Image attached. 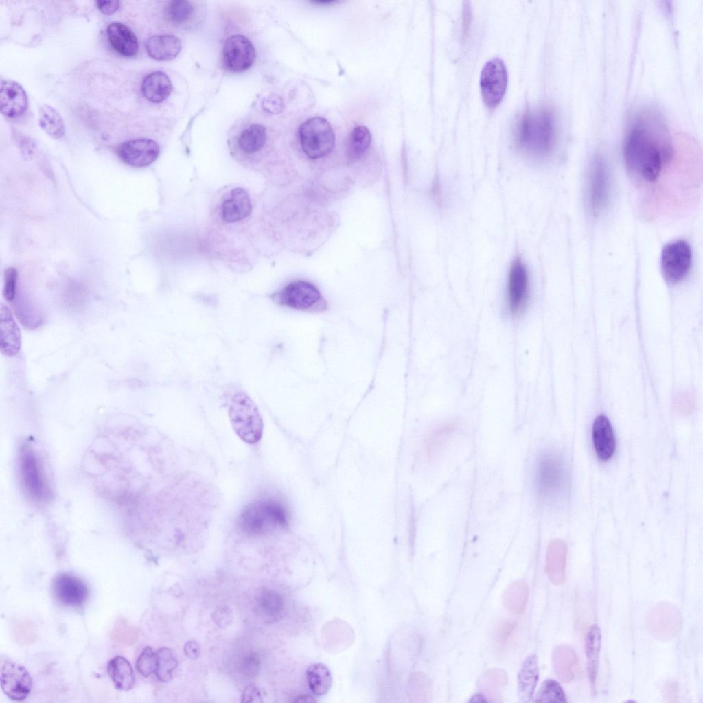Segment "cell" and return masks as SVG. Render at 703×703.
Instances as JSON below:
<instances>
[{"instance_id":"obj_29","label":"cell","mask_w":703,"mask_h":703,"mask_svg":"<svg viewBox=\"0 0 703 703\" xmlns=\"http://www.w3.org/2000/svg\"><path fill=\"white\" fill-rule=\"evenodd\" d=\"M600 649V630L597 625H593L588 632L586 643L587 669L592 691L595 689Z\"/></svg>"},{"instance_id":"obj_15","label":"cell","mask_w":703,"mask_h":703,"mask_svg":"<svg viewBox=\"0 0 703 703\" xmlns=\"http://www.w3.org/2000/svg\"><path fill=\"white\" fill-rule=\"evenodd\" d=\"M610 177L606 163L600 158L593 162L589 181L588 200L595 216L606 207L610 196Z\"/></svg>"},{"instance_id":"obj_7","label":"cell","mask_w":703,"mask_h":703,"mask_svg":"<svg viewBox=\"0 0 703 703\" xmlns=\"http://www.w3.org/2000/svg\"><path fill=\"white\" fill-rule=\"evenodd\" d=\"M507 71L504 62L494 58L485 63L480 76L482 100L488 108H494L501 102L507 85Z\"/></svg>"},{"instance_id":"obj_30","label":"cell","mask_w":703,"mask_h":703,"mask_svg":"<svg viewBox=\"0 0 703 703\" xmlns=\"http://www.w3.org/2000/svg\"><path fill=\"white\" fill-rule=\"evenodd\" d=\"M306 680L311 691L316 695H325L332 684L331 672L323 663L310 665L306 670Z\"/></svg>"},{"instance_id":"obj_48","label":"cell","mask_w":703,"mask_h":703,"mask_svg":"<svg viewBox=\"0 0 703 703\" xmlns=\"http://www.w3.org/2000/svg\"><path fill=\"white\" fill-rule=\"evenodd\" d=\"M295 702H306H306H315V700L311 696H309V695H302V696H300V697L297 698V699H296L295 700Z\"/></svg>"},{"instance_id":"obj_19","label":"cell","mask_w":703,"mask_h":703,"mask_svg":"<svg viewBox=\"0 0 703 703\" xmlns=\"http://www.w3.org/2000/svg\"><path fill=\"white\" fill-rule=\"evenodd\" d=\"M592 441L598 458L606 461L610 459L615 450V439L612 425L604 415L597 416L592 425Z\"/></svg>"},{"instance_id":"obj_28","label":"cell","mask_w":703,"mask_h":703,"mask_svg":"<svg viewBox=\"0 0 703 703\" xmlns=\"http://www.w3.org/2000/svg\"><path fill=\"white\" fill-rule=\"evenodd\" d=\"M507 682L506 673L500 669H488L483 675L480 682V689L485 700L488 702H500L503 689Z\"/></svg>"},{"instance_id":"obj_11","label":"cell","mask_w":703,"mask_h":703,"mask_svg":"<svg viewBox=\"0 0 703 703\" xmlns=\"http://www.w3.org/2000/svg\"><path fill=\"white\" fill-rule=\"evenodd\" d=\"M507 301L514 314L521 313L527 307L530 296V283L526 265L520 257L513 260L507 278Z\"/></svg>"},{"instance_id":"obj_12","label":"cell","mask_w":703,"mask_h":703,"mask_svg":"<svg viewBox=\"0 0 703 703\" xmlns=\"http://www.w3.org/2000/svg\"><path fill=\"white\" fill-rule=\"evenodd\" d=\"M255 50L249 39L240 34L229 37L222 47V62L232 72H242L249 69L255 59Z\"/></svg>"},{"instance_id":"obj_9","label":"cell","mask_w":703,"mask_h":703,"mask_svg":"<svg viewBox=\"0 0 703 703\" xmlns=\"http://www.w3.org/2000/svg\"><path fill=\"white\" fill-rule=\"evenodd\" d=\"M691 250L686 241L679 240L667 244L661 255L663 277L671 284L682 281L691 268Z\"/></svg>"},{"instance_id":"obj_32","label":"cell","mask_w":703,"mask_h":703,"mask_svg":"<svg viewBox=\"0 0 703 703\" xmlns=\"http://www.w3.org/2000/svg\"><path fill=\"white\" fill-rule=\"evenodd\" d=\"M38 124L41 129L54 139H60L65 134V125L60 114L49 105L39 110Z\"/></svg>"},{"instance_id":"obj_44","label":"cell","mask_w":703,"mask_h":703,"mask_svg":"<svg viewBox=\"0 0 703 703\" xmlns=\"http://www.w3.org/2000/svg\"><path fill=\"white\" fill-rule=\"evenodd\" d=\"M184 652L188 658L196 659L200 654V646L196 641H188L184 645Z\"/></svg>"},{"instance_id":"obj_26","label":"cell","mask_w":703,"mask_h":703,"mask_svg":"<svg viewBox=\"0 0 703 703\" xmlns=\"http://www.w3.org/2000/svg\"><path fill=\"white\" fill-rule=\"evenodd\" d=\"M553 667L557 677L564 683L571 682L575 673L577 657L574 649L569 645H560L555 648L552 656Z\"/></svg>"},{"instance_id":"obj_1","label":"cell","mask_w":703,"mask_h":703,"mask_svg":"<svg viewBox=\"0 0 703 703\" xmlns=\"http://www.w3.org/2000/svg\"><path fill=\"white\" fill-rule=\"evenodd\" d=\"M673 154V141L661 115L653 110L638 113L623 146L625 163L632 177L640 183H655Z\"/></svg>"},{"instance_id":"obj_24","label":"cell","mask_w":703,"mask_h":703,"mask_svg":"<svg viewBox=\"0 0 703 703\" xmlns=\"http://www.w3.org/2000/svg\"><path fill=\"white\" fill-rule=\"evenodd\" d=\"M172 84L169 77L162 71H155L147 75L141 84L144 97L150 102L159 103L170 95Z\"/></svg>"},{"instance_id":"obj_20","label":"cell","mask_w":703,"mask_h":703,"mask_svg":"<svg viewBox=\"0 0 703 703\" xmlns=\"http://www.w3.org/2000/svg\"><path fill=\"white\" fill-rule=\"evenodd\" d=\"M251 210L249 194L243 188L236 187L222 203V217L227 222H237L248 217Z\"/></svg>"},{"instance_id":"obj_4","label":"cell","mask_w":703,"mask_h":703,"mask_svg":"<svg viewBox=\"0 0 703 703\" xmlns=\"http://www.w3.org/2000/svg\"><path fill=\"white\" fill-rule=\"evenodd\" d=\"M228 413L233 430L243 441L255 444L261 439L264 428L261 414L244 391L233 393L229 403Z\"/></svg>"},{"instance_id":"obj_35","label":"cell","mask_w":703,"mask_h":703,"mask_svg":"<svg viewBox=\"0 0 703 703\" xmlns=\"http://www.w3.org/2000/svg\"><path fill=\"white\" fill-rule=\"evenodd\" d=\"M155 654L156 669L154 673L160 681L169 682L172 678V671L177 667L178 661L169 648L161 647Z\"/></svg>"},{"instance_id":"obj_23","label":"cell","mask_w":703,"mask_h":703,"mask_svg":"<svg viewBox=\"0 0 703 703\" xmlns=\"http://www.w3.org/2000/svg\"><path fill=\"white\" fill-rule=\"evenodd\" d=\"M148 55L158 61H168L175 58L182 47L181 41L172 34L155 35L145 43Z\"/></svg>"},{"instance_id":"obj_45","label":"cell","mask_w":703,"mask_h":703,"mask_svg":"<svg viewBox=\"0 0 703 703\" xmlns=\"http://www.w3.org/2000/svg\"><path fill=\"white\" fill-rule=\"evenodd\" d=\"M514 624L507 622L501 624L498 630L496 640L500 645L504 643L507 640L509 634L513 630Z\"/></svg>"},{"instance_id":"obj_16","label":"cell","mask_w":703,"mask_h":703,"mask_svg":"<svg viewBox=\"0 0 703 703\" xmlns=\"http://www.w3.org/2000/svg\"><path fill=\"white\" fill-rule=\"evenodd\" d=\"M53 590L57 600L67 606H79L87 599V585L78 577L69 573H60L54 579Z\"/></svg>"},{"instance_id":"obj_13","label":"cell","mask_w":703,"mask_h":703,"mask_svg":"<svg viewBox=\"0 0 703 703\" xmlns=\"http://www.w3.org/2000/svg\"><path fill=\"white\" fill-rule=\"evenodd\" d=\"M0 682L3 693L16 701L25 699L32 686V678L27 669L13 662H5L2 666Z\"/></svg>"},{"instance_id":"obj_21","label":"cell","mask_w":703,"mask_h":703,"mask_svg":"<svg viewBox=\"0 0 703 703\" xmlns=\"http://www.w3.org/2000/svg\"><path fill=\"white\" fill-rule=\"evenodd\" d=\"M567 546L561 540H555L548 546L546 555V572L550 581L560 585L565 581Z\"/></svg>"},{"instance_id":"obj_43","label":"cell","mask_w":703,"mask_h":703,"mask_svg":"<svg viewBox=\"0 0 703 703\" xmlns=\"http://www.w3.org/2000/svg\"><path fill=\"white\" fill-rule=\"evenodd\" d=\"M97 8L100 11L106 15H110L116 12L119 5V1L100 0L96 1Z\"/></svg>"},{"instance_id":"obj_42","label":"cell","mask_w":703,"mask_h":703,"mask_svg":"<svg viewBox=\"0 0 703 703\" xmlns=\"http://www.w3.org/2000/svg\"><path fill=\"white\" fill-rule=\"evenodd\" d=\"M260 691L255 686L250 685L244 690L242 702H261Z\"/></svg>"},{"instance_id":"obj_37","label":"cell","mask_w":703,"mask_h":703,"mask_svg":"<svg viewBox=\"0 0 703 703\" xmlns=\"http://www.w3.org/2000/svg\"><path fill=\"white\" fill-rule=\"evenodd\" d=\"M535 702L565 703L566 700L560 684L553 680H547L540 688Z\"/></svg>"},{"instance_id":"obj_17","label":"cell","mask_w":703,"mask_h":703,"mask_svg":"<svg viewBox=\"0 0 703 703\" xmlns=\"http://www.w3.org/2000/svg\"><path fill=\"white\" fill-rule=\"evenodd\" d=\"M28 106V100L23 88L16 82L1 80L0 88L1 113L9 118L22 115Z\"/></svg>"},{"instance_id":"obj_5","label":"cell","mask_w":703,"mask_h":703,"mask_svg":"<svg viewBox=\"0 0 703 703\" xmlns=\"http://www.w3.org/2000/svg\"><path fill=\"white\" fill-rule=\"evenodd\" d=\"M298 133L301 148L310 159L323 158L334 149V132L330 122L323 117L306 120L299 126Z\"/></svg>"},{"instance_id":"obj_22","label":"cell","mask_w":703,"mask_h":703,"mask_svg":"<svg viewBox=\"0 0 703 703\" xmlns=\"http://www.w3.org/2000/svg\"><path fill=\"white\" fill-rule=\"evenodd\" d=\"M107 37L111 46L124 56H135L139 49V43L134 32L126 25L119 22L111 23L106 30Z\"/></svg>"},{"instance_id":"obj_3","label":"cell","mask_w":703,"mask_h":703,"mask_svg":"<svg viewBox=\"0 0 703 703\" xmlns=\"http://www.w3.org/2000/svg\"><path fill=\"white\" fill-rule=\"evenodd\" d=\"M535 481L538 494L542 501L555 503L565 497L568 479L562 457L551 451L541 453L536 461Z\"/></svg>"},{"instance_id":"obj_8","label":"cell","mask_w":703,"mask_h":703,"mask_svg":"<svg viewBox=\"0 0 703 703\" xmlns=\"http://www.w3.org/2000/svg\"><path fill=\"white\" fill-rule=\"evenodd\" d=\"M682 616L679 610L668 602H661L654 606L647 616V627L649 634L660 641L673 638L680 632Z\"/></svg>"},{"instance_id":"obj_2","label":"cell","mask_w":703,"mask_h":703,"mask_svg":"<svg viewBox=\"0 0 703 703\" xmlns=\"http://www.w3.org/2000/svg\"><path fill=\"white\" fill-rule=\"evenodd\" d=\"M514 141L526 156L543 159L554 150L557 141V122L554 111L539 106L522 113L516 122Z\"/></svg>"},{"instance_id":"obj_33","label":"cell","mask_w":703,"mask_h":703,"mask_svg":"<svg viewBox=\"0 0 703 703\" xmlns=\"http://www.w3.org/2000/svg\"><path fill=\"white\" fill-rule=\"evenodd\" d=\"M266 141V128L260 124H252L244 129L238 138L240 149L246 154L260 150Z\"/></svg>"},{"instance_id":"obj_18","label":"cell","mask_w":703,"mask_h":703,"mask_svg":"<svg viewBox=\"0 0 703 703\" xmlns=\"http://www.w3.org/2000/svg\"><path fill=\"white\" fill-rule=\"evenodd\" d=\"M21 333L10 309L1 304L0 308V349L6 356L16 354L21 347Z\"/></svg>"},{"instance_id":"obj_38","label":"cell","mask_w":703,"mask_h":703,"mask_svg":"<svg viewBox=\"0 0 703 703\" xmlns=\"http://www.w3.org/2000/svg\"><path fill=\"white\" fill-rule=\"evenodd\" d=\"M258 605L265 616L277 618L284 609V603L281 597L272 591H264L258 598Z\"/></svg>"},{"instance_id":"obj_10","label":"cell","mask_w":703,"mask_h":703,"mask_svg":"<svg viewBox=\"0 0 703 703\" xmlns=\"http://www.w3.org/2000/svg\"><path fill=\"white\" fill-rule=\"evenodd\" d=\"M273 300L290 308L308 310L319 308L321 293L314 284L306 281H295L274 293Z\"/></svg>"},{"instance_id":"obj_41","label":"cell","mask_w":703,"mask_h":703,"mask_svg":"<svg viewBox=\"0 0 703 703\" xmlns=\"http://www.w3.org/2000/svg\"><path fill=\"white\" fill-rule=\"evenodd\" d=\"M452 430L450 426H445L432 433L427 441L426 450L428 454H433L446 440Z\"/></svg>"},{"instance_id":"obj_40","label":"cell","mask_w":703,"mask_h":703,"mask_svg":"<svg viewBox=\"0 0 703 703\" xmlns=\"http://www.w3.org/2000/svg\"><path fill=\"white\" fill-rule=\"evenodd\" d=\"M18 273L14 268H8L4 274L3 296L7 301L14 300L16 295V286Z\"/></svg>"},{"instance_id":"obj_31","label":"cell","mask_w":703,"mask_h":703,"mask_svg":"<svg viewBox=\"0 0 703 703\" xmlns=\"http://www.w3.org/2000/svg\"><path fill=\"white\" fill-rule=\"evenodd\" d=\"M371 142L369 129L363 125L356 126L351 132L347 154L348 159L354 161L360 159L367 151Z\"/></svg>"},{"instance_id":"obj_14","label":"cell","mask_w":703,"mask_h":703,"mask_svg":"<svg viewBox=\"0 0 703 703\" xmlns=\"http://www.w3.org/2000/svg\"><path fill=\"white\" fill-rule=\"evenodd\" d=\"M160 149L158 143L148 138L129 140L121 144L117 153L122 161L132 167L143 168L150 165L158 157Z\"/></svg>"},{"instance_id":"obj_34","label":"cell","mask_w":703,"mask_h":703,"mask_svg":"<svg viewBox=\"0 0 703 703\" xmlns=\"http://www.w3.org/2000/svg\"><path fill=\"white\" fill-rule=\"evenodd\" d=\"M529 588L521 581L511 583L506 589L503 597L504 606L513 612H523L528 599Z\"/></svg>"},{"instance_id":"obj_27","label":"cell","mask_w":703,"mask_h":703,"mask_svg":"<svg viewBox=\"0 0 703 703\" xmlns=\"http://www.w3.org/2000/svg\"><path fill=\"white\" fill-rule=\"evenodd\" d=\"M108 673L115 687L122 691H129L135 685V678L130 663L124 657L117 656L108 663Z\"/></svg>"},{"instance_id":"obj_47","label":"cell","mask_w":703,"mask_h":703,"mask_svg":"<svg viewBox=\"0 0 703 703\" xmlns=\"http://www.w3.org/2000/svg\"><path fill=\"white\" fill-rule=\"evenodd\" d=\"M280 105V100L277 98V97L275 98L273 97H272L271 98H268L266 100H265V102L264 103V106H266V111H270L271 113L273 112L274 111L279 110Z\"/></svg>"},{"instance_id":"obj_6","label":"cell","mask_w":703,"mask_h":703,"mask_svg":"<svg viewBox=\"0 0 703 703\" xmlns=\"http://www.w3.org/2000/svg\"><path fill=\"white\" fill-rule=\"evenodd\" d=\"M19 474L23 491L30 498L40 502L49 497L42 463L29 446H23L19 453Z\"/></svg>"},{"instance_id":"obj_39","label":"cell","mask_w":703,"mask_h":703,"mask_svg":"<svg viewBox=\"0 0 703 703\" xmlns=\"http://www.w3.org/2000/svg\"><path fill=\"white\" fill-rule=\"evenodd\" d=\"M136 669L144 677L155 672L156 654L150 647L146 646L142 650L136 661Z\"/></svg>"},{"instance_id":"obj_46","label":"cell","mask_w":703,"mask_h":703,"mask_svg":"<svg viewBox=\"0 0 703 703\" xmlns=\"http://www.w3.org/2000/svg\"><path fill=\"white\" fill-rule=\"evenodd\" d=\"M664 697L667 702H676L678 697V686L676 682H668L664 688Z\"/></svg>"},{"instance_id":"obj_25","label":"cell","mask_w":703,"mask_h":703,"mask_svg":"<svg viewBox=\"0 0 703 703\" xmlns=\"http://www.w3.org/2000/svg\"><path fill=\"white\" fill-rule=\"evenodd\" d=\"M538 680V667L535 655L529 656L523 662L518 673V688L520 700H531Z\"/></svg>"},{"instance_id":"obj_36","label":"cell","mask_w":703,"mask_h":703,"mask_svg":"<svg viewBox=\"0 0 703 703\" xmlns=\"http://www.w3.org/2000/svg\"><path fill=\"white\" fill-rule=\"evenodd\" d=\"M193 11L192 5L187 1H171L165 8V16L174 24H182L189 19Z\"/></svg>"}]
</instances>
